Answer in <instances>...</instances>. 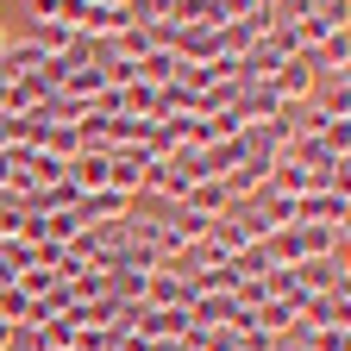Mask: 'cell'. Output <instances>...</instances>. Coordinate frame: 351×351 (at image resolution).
<instances>
[{
    "instance_id": "277c9868",
    "label": "cell",
    "mask_w": 351,
    "mask_h": 351,
    "mask_svg": "<svg viewBox=\"0 0 351 351\" xmlns=\"http://www.w3.org/2000/svg\"><path fill=\"white\" fill-rule=\"evenodd\" d=\"M314 82H320V69H314V57H307V51H301V57H289V63L270 75V88H276V101H282V107L307 101V95H314Z\"/></svg>"
},
{
    "instance_id": "3957f363",
    "label": "cell",
    "mask_w": 351,
    "mask_h": 351,
    "mask_svg": "<svg viewBox=\"0 0 351 351\" xmlns=\"http://www.w3.org/2000/svg\"><path fill=\"white\" fill-rule=\"evenodd\" d=\"M351 219V195L320 189V195H295V226H345Z\"/></svg>"
},
{
    "instance_id": "30bf717a",
    "label": "cell",
    "mask_w": 351,
    "mask_h": 351,
    "mask_svg": "<svg viewBox=\"0 0 351 351\" xmlns=\"http://www.w3.org/2000/svg\"><path fill=\"white\" fill-rule=\"evenodd\" d=\"M32 19H63V0H25Z\"/></svg>"
},
{
    "instance_id": "6da1fadb",
    "label": "cell",
    "mask_w": 351,
    "mask_h": 351,
    "mask_svg": "<svg viewBox=\"0 0 351 351\" xmlns=\"http://www.w3.org/2000/svg\"><path fill=\"white\" fill-rule=\"evenodd\" d=\"M289 276H295L301 295H351L345 251H332V257H301V263H289Z\"/></svg>"
},
{
    "instance_id": "ba28073f",
    "label": "cell",
    "mask_w": 351,
    "mask_h": 351,
    "mask_svg": "<svg viewBox=\"0 0 351 351\" xmlns=\"http://www.w3.org/2000/svg\"><path fill=\"white\" fill-rule=\"evenodd\" d=\"M176 207H189V213H207V219H219V213H226L232 207V195H226V182H219V176H207V182H195L182 201H176Z\"/></svg>"
},
{
    "instance_id": "7a4b0ae2",
    "label": "cell",
    "mask_w": 351,
    "mask_h": 351,
    "mask_svg": "<svg viewBox=\"0 0 351 351\" xmlns=\"http://www.w3.org/2000/svg\"><path fill=\"white\" fill-rule=\"evenodd\" d=\"M151 169H157V157H151L145 145H119V151H107V189H119V195L138 201Z\"/></svg>"
},
{
    "instance_id": "5b68a950",
    "label": "cell",
    "mask_w": 351,
    "mask_h": 351,
    "mask_svg": "<svg viewBox=\"0 0 351 351\" xmlns=\"http://www.w3.org/2000/svg\"><path fill=\"white\" fill-rule=\"evenodd\" d=\"M138 201L132 195H119V189H88L82 201H75V219L82 226H107V219H119V213H132Z\"/></svg>"
},
{
    "instance_id": "52a82bcc",
    "label": "cell",
    "mask_w": 351,
    "mask_h": 351,
    "mask_svg": "<svg viewBox=\"0 0 351 351\" xmlns=\"http://www.w3.org/2000/svg\"><path fill=\"white\" fill-rule=\"evenodd\" d=\"M301 326H351V295H307Z\"/></svg>"
},
{
    "instance_id": "8992f818",
    "label": "cell",
    "mask_w": 351,
    "mask_h": 351,
    "mask_svg": "<svg viewBox=\"0 0 351 351\" xmlns=\"http://www.w3.org/2000/svg\"><path fill=\"white\" fill-rule=\"evenodd\" d=\"M145 301H151V307H189V301H195V282H189L182 270H157V276L145 282Z\"/></svg>"
},
{
    "instance_id": "9c48e42d",
    "label": "cell",
    "mask_w": 351,
    "mask_h": 351,
    "mask_svg": "<svg viewBox=\"0 0 351 351\" xmlns=\"http://www.w3.org/2000/svg\"><path fill=\"white\" fill-rule=\"evenodd\" d=\"M7 351H44V332H38V326H13Z\"/></svg>"
}]
</instances>
